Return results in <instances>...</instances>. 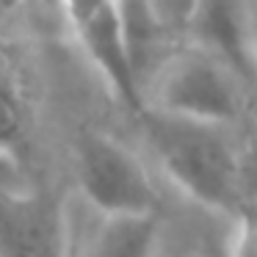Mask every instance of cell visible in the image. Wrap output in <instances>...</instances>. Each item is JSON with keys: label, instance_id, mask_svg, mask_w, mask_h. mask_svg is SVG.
<instances>
[{"label": "cell", "instance_id": "12", "mask_svg": "<svg viewBox=\"0 0 257 257\" xmlns=\"http://www.w3.org/2000/svg\"><path fill=\"white\" fill-rule=\"evenodd\" d=\"M163 257H166V254H163Z\"/></svg>", "mask_w": 257, "mask_h": 257}, {"label": "cell", "instance_id": "5", "mask_svg": "<svg viewBox=\"0 0 257 257\" xmlns=\"http://www.w3.org/2000/svg\"><path fill=\"white\" fill-rule=\"evenodd\" d=\"M163 254V216H102L69 202V257Z\"/></svg>", "mask_w": 257, "mask_h": 257}, {"label": "cell", "instance_id": "9", "mask_svg": "<svg viewBox=\"0 0 257 257\" xmlns=\"http://www.w3.org/2000/svg\"><path fill=\"white\" fill-rule=\"evenodd\" d=\"M25 6H28V0H0V23L6 17H12V14L23 12Z\"/></svg>", "mask_w": 257, "mask_h": 257}, {"label": "cell", "instance_id": "3", "mask_svg": "<svg viewBox=\"0 0 257 257\" xmlns=\"http://www.w3.org/2000/svg\"><path fill=\"white\" fill-rule=\"evenodd\" d=\"M75 202L102 216H163L161 183L139 147L105 130H86L72 147Z\"/></svg>", "mask_w": 257, "mask_h": 257}, {"label": "cell", "instance_id": "11", "mask_svg": "<svg viewBox=\"0 0 257 257\" xmlns=\"http://www.w3.org/2000/svg\"><path fill=\"white\" fill-rule=\"evenodd\" d=\"M166 257H205V254H199V251H177V254H169V251H166Z\"/></svg>", "mask_w": 257, "mask_h": 257}, {"label": "cell", "instance_id": "7", "mask_svg": "<svg viewBox=\"0 0 257 257\" xmlns=\"http://www.w3.org/2000/svg\"><path fill=\"white\" fill-rule=\"evenodd\" d=\"M36 130V100L25 53L0 23V163L20 166Z\"/></svg>", "mask_w": 257, "mask_h": 257}, {"label": "cell", "instance_id": "4", "mask_svg": "<svg viewBox=\"0 0 257 257\" xmlns=\"http://www.w3.org/2000/svg\"><path fill=\"white\" fill-rule=\"evenodd\" d=\"M0 257H69V199L0 185Z\"/></svg>", "mask_w": 257, "mask_h": 257}, {"label": "cell", "instance_id": "8", "mask_svg": "<svg viewBox=\"0 0 257 257\" xmlns=\"http://www.w3.org/2000/svg\"><path fill=\"white\" fill-rule=\"evenodd\" d=\"M147 6L152 9L158 23L174 39H183L185 25H188V17H191V9H194V0H147Z\"/></svg>", "mask_w": 257, "mask_h": 257}, {"label": "cell", "instance_id": "6", "mask_svg": "<svg viewBox=\"0 0 257 257\" xmlns=\"http://www.w3.org/2000/svg\"><path fill=\"white\" fill-rule=\"evenodd\" d=\"M180 42L199 47L254 80V9L251 0H194Z\"/></svg>", "mask_w": 257, "mask_h": 257}, {"label": "cell", "instance_id": "10", "mask_svg": "<svg viewBox=\"0 0 257 257\" xmlns=\"http://www.w3.org/2000/svg\"><path fill=\"white\" fill-rule=\"evenodd\" d=\"M28 3L45 9V12H58V0H28Z\"/></svg>", "mask_w": 257, "mask_h": 257}, {"label": "cell", "instance_id": "2", "mask_svg": "<svg viewBox=\"0 0 257 257\" xmlns=\"http://www.w3.org/2000/svg\"><path fill=\"white\" fill-rule=\"evenodd\" d=\"M141 111L177 122L246 130L251 80L188 42H177L141 86Z\"/></svg>", "mask_w": 257, "mask_h": 257}, {"label": "cell", "instance_id": "1", "mask_svg": "<svg viewBox=\"0 0 257 257\" xmlns=\"http://www.w3.org/2000/svg\"><path fill=\"white\" fill-rule=\"evenodd\" d=\"M139 152L158 183L232 224L251 218V150L246 130L177 122L139 111Z\"/></svg>", "mask_w": 257, "mask_h": 257}]
</instances>
